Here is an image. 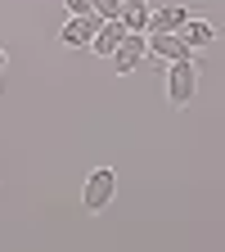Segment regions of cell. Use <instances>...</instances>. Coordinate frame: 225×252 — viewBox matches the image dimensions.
Returning a JSON list of instances; mask_svg holds the SVG:
<instances>
[{
    "instance_id": "obj_1",
    "label": "cell",
    "mask_w": 225,
    "mask_h": 252,
    "mask_svg": "<svg viewBox=\"0 0 225 252\" xmlns=\"http://www.w3.org/2000/svg\"><path fill=\"white\" fill-rule=\"evenodd\" d=\"M194 94H198V63H194V54L167 63V99H171V108H189Z\"/></svg>"
},
{
    "instance_id": "obj_2",
    "label": "cell",
    "mask_w": 225,
    "mask_h": 252,
    "mask_svg": "<svg viewBox=\"0 0 225 252\" xmlns=\"http://www.w3.org/2000/svg\"><path fill=\"white\" fill-rule=\"evenodd\" d=\"M113 198H117V171H113V167H95V171L86 176V185H81V207H86L90 216H99Z\"/></svg>"
},
{
    "instance_id": "obj_3",
    "label": "cell",
    "mask_w": 225,
    "mask_h": 252,
    "mask_svg": "<svg viewBox=\"0 0 225 252\" xmlns=\"http://www.w3.org/2000/svg\"><path fill=\"white\" fill-rule=\"evenodd\" d=\"M144 59H149V36L144 32H126L122 45L113 50V68H117V77H131Z\"/></svg>"
},
{
    "instance_id": "obj_4",
    "label": "cell",
    "mask_w": 225,
    "mask_h": 252,
    "mask_svg": "<svg viewBox=\"0 0 225 252\" xmlns=\"http://www.w3.org/2000/svg\"><path fill=\"white\" fill-rule=\"evenodd\" d=\"M99 23H104L99 14H68V23L59 27V41L72 45V50H77V45H90L95 32H99Z\"/></svg>"
},
{
    "instance_id": "obj_5",
    "label": "cell",
    "mask_w": 225,
    "mask_h": 252,
    "mask_svg": "<svg viewBox=\"0 0 225 252\" xmlns=\"http://www.w3.org/2000/svg\"><path fill=\"white\" fill-rule=\"evenodd\" d=\"M144 36H149V59L176 63V59H189V54H194V50L180 41V32H144Z\"/></svg>"
},
{
    "instance_id": "obj_6",
    "label": "cell",
    "mask_w": 225,
    "mask_h": 252,
    "mask_svg": "<svg viewBox=\"0 0 225 252\" xmlns=\"http://www.w3.org/2000/svg\"><path fill=\"white\" fill-rule=\"evenodd\" d=\"M122 36H126V23L122 18H104L99 32H95V41H90V50L99 54V59H113V50L122 45Z\"/></svg>"
},
{
    "instance_id": "obj_7",
    "label": "cell",
    "mask_w": 225,
    "mask_h": 252,
    "mask_svg": "<svg viewBox=\"0 0 225 252\" xmlns=\"http://www.w3.org/2000/svg\"><path fill=\"white\" fill-rule=\"evenodd\" d=\"M180 41L189 45V50H207V45H216V23H207V18H189L185 27H180Z\"/></svg>"
},
{
    "instance_id": "obj_8",
    "label": "cell",
    "mask_w": 225,
    "mask_h": 252,
    "mask_svg": "<svg viewBox=\"0 0 225 252\" xmlns=\"http://www.w3.org/2000/svg\"><path fill=\"white\" fill-rule=\"evenodd\" d=\"M189 18H194V9H185V5H167V9H153V14H149V32H180Z\"/></svg>"
},
{
    "instance_id": "obj_9",
    "label": "cell",
    "mask_w": 225,
    "mask_h": 252,
    "mask_svg": "<svg viewBox=\"0 0 225 252\" xmlns=\"http://www.w3.org/2000/svg\"><path fill=\"white\" fill-rule=\"evenodd\" d=\"M149 0H122V23H126V32H149Z\"/></svg>"
},
{
    "instance_id": "obj_10",
    "label": "cell",
    "mask_w": 225,
    "mask_h": 252,
    "mask_svg": "<svg viewBox=\"0 0 225 252\" xmlns=\"http://www.w3.org/2000/svg\"><path fill=\"white\" fill-rule=\"evenodd\" d=\"M90 9L99 14V18H117L122 14V0H90Z\"/></svg>"
},
{
    "instance_id": "obj_11",
    "label": "cell",
    "mask_w": 225,
    "mask_h": 252,
    "mask_svg": "<svg viewBox=\"0 0 225 252\" xmlns=\"http://www.w3.org/2000/svg\"><path fill=\"white\" fill-rule=\"evenodd\" d=\"M63 9H68V14H95L90 0H63Z\"/></svg>"
},
{
    "instance_id": "obj_12",
    "label": "cell",
    "mask_w": 225,
    "mask_h": 252,
    "mask_svg": "<svg viewBox=\"0 0 225 252\" xmlns=\"http://www.w3.org/2000/svg\"><path fill=\"white\" fill-rule=\"evenodd\" d=\"M5 68H9V54H5V50H0V77H5Z\"/></svg>"
}]
</instances>
